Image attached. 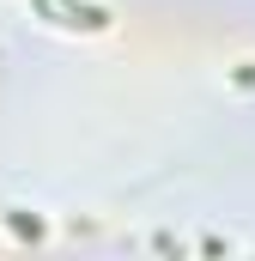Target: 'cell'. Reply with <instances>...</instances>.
Returning <instances> with one entry per match:
<instances>
[{
    "label": "cell",
    "mask_w": 255,
    "mask_h": 261,
    "mask_svg": "<svg viewBox=\"0 0 255 261\" xmlns=\"http://www.w3.org/2000/svg\"><path fill=\"white\" fill-rule=\"evenodd\" d=\"M37 12H55V24L67 31H110L116 18H110V6H97V0H31Z\"/></svg>",
    "instance_id": "6da1fadb"
}]
</instances>
